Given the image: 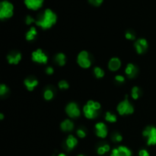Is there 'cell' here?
<instances>
[{
  "instance_id": "obj_1",
  "label": "cell",
  "mask_w": 156,
  "mask_h": 156,
  "mask_svg": "<svg viewBox=\"0 0 156 156\" xmlns=\"http://www.w3.org/2000/svg\"><path fill=\"white\" fill-rule=\"evenodd\" d=\"M57 15L50 9H46L39 18L35 21V24L43 29H48L52 28L57 23Z\"/></svg>"
},
{
  "instance_id": "obj_2",
  "label": "cell",
  "mask_w": 156,
  "mask_h": 156,
  "mask_svg": "<svg viewBox=\"0 0 156 156\" xmlns=\"http://www.w3.org/2000/svg\"><path fill=\"white\" fill-rule=\"evenodd\" d=\"M101 109V104L97 101H88L87 104L83 107L85 116L88 119H94L98 116V110Z\"/></svg>"
},
{
  "instance_id": "obj_3",
  "label": "cell",
  "mask_w": 156,
  "mask_h": 156,
  "mask_svg": "<svg viewBox=\"0 0 156 156\" xmlns=\"http://www.w3.org/2000/svg\"><path fill=\"white\" fill-rule=\"evenodd\" d=\"M14 14V5L7 0L2 1L0 3V18L8 19Z\"/></svg>"
},
{
  "instance_id": "obj_4",
  "label": "cell",
  "mask_w": 156,
  "mask_h": 156,
  "mask_svg": "<svg viewBox=\"0 0 156 156\" xmlns=\"http://www.w3.org/2000/svg\"><path fill=\"white\" fill-rule=\"evenodd\" d=\"M117 112L120 115H128L132 114L134 111V108L132 105L130 103L128 100V96L126 95L124 101H121L117 107Z\"/></svg>"
},
{
  "instance_id": "obj_5",
  "label": "cell",
  "mask_w": 156,
  "mask_h": 156,
  "mask_svg": "<svg viewBox=\"0 0 156 156\" xmlns=\"http://www.w3.org/2000/svg\"><path fill=\"white\" fill-rule=\"evenodd\" d=\"M142 135L144 137H147L148 146H155V145H156V127H146V129L142 132Z\"/></svg>"
},
{
  "instance_id": "obj_6",
  "label": "cell",
  "mask_w": 156,
  "mask_h": 156,
  "mask_svg": "<svg viewBox=\"0 0 156 156\" xmlns=\"http://www.w3.org/2000/svg\"><path fill=\"white\" fill-rule=\"evenodd\" d=\"M77 63L82 68L84 69H88L91 66V62L89 59V55L87 51L80 52L77 57Z\"/></svg>"
},
{
  "instance_id": "obj_7",
  "label": "cell",
  "mask_w": 156,
  "mask_h": 156,
  "mask_svg": "<svg viewBox=\"0 0 156 156\" xmlns=\"http://www.w3.org/2000/svg\"><path fill=\"white\" fill-rule=\"evenodd\" d=\"M32 60L38 63L46 64L48 61V57L42 51L41 49H38L32 53Z\"/></svg>"
},
{
  "instance_id": "obj_8",
  "label": "cell",
  "mask_w": 156,
  "mask_h": 156,
  "mask_svg": "<svg viewBox=\"0 0 156 156\" xmlns=\"http://www.w3.org/2000/svg\"><path fill=\"white\" fill-rule=\"evenodd\" d=\"M65 112L68 114L69 117L71 118H76V117L80 116V110H79V107L77 104L76 103H69L65 107Z\"/></svg>"
},
{
  "instance_id": "obj_9",
  "label": "cell",
  "mask_w": 156,
  "mask_h": 156,
  "mask_svg": "<svg viewBox=\"0 0 156 156\" xmlns=\"http://www.w3.org/2000/svg\"><path fill=\"white\" fill-rule=\"evenodd\" d=\"M110 156H132V152L126 146H120L113 149Z\"/></svg>"
},
{
  "instance_id": "obj_10",
  "label": "cell",
  "mask_w": 156,
  "mask_h": 156,
  "mask_svg": "<svg viewBox=\"0 0 156 156\" xmlns=\"http://www.w3.org/2000/svg\"><path fill=\"white\" fill-rule=\"evenodd\" d=\"M44 0H24L26 7L31 10L36 11L43 6Z\"/></svg>"
},
{
  "instance_id": "obj_11",
  "label": "cell",
  "mask_w": 156,
  "mask_h": 156,
  "mask_svg": "<svg viewBox=\"0 0 156 156\" xmlns=\"http://www.w3.org/2000/svg\"><path fill=\"white\" fill-rule=\"evenodd\" d=\"M135 50L139 54H142L147 50L148 49V42L144 38L139 39L137 41L134 43Z\"/></svg>"
},
{
  "instance_id": "obj_12",
  "label": "cell",
  "mask_w": 156,
  "mask_h": 156,
  "mask_svg": "<svg viewBox=\"0 0 156 156\" xmlns=\"http://www.w3.org/2000/svg\"><path fill=\"white\" fill-rule=\"evenodd\" d=\"M96 130V135L98 137L104 139L107 135V128L104 123H98L95 125Z\"/></svg>"
},
{
  "instance_id": "obj_13",
  "label": "cell",
  "mask_w": 156,
  "mask_h": 156,
  "mask_svg": "<svg viewBox=\"0 0 156 156\" xmlns=\"http://www.w3.org/2000/svg\"><path fill=\"white\" fill-rule=\"evenodd\" d=\"M125 73L130 79H134L138 74V68L132 63H129L125 69Z\"/></svg>"
},
{
  "instance_id": "obj_14",
  "label": "cell",
  "mask_w": 156,
  "mask_h": 156,
  "mask_svg": "<svg viewBox=\"0 0 156 156\" xmlns=\"http://www.w3.org/2000/svg\"><path fill=\"white\" fill-rule=\"evenodd\" d=\"M120 66H121V61L117 57H113V58L110 59V60L108 63V68L112 72L117 71L120 69Z\"/></svg>"
},
{
  "instance_id": "obj_15",
  "label": "cell",
  "mask_w": 156,
  "mask_h": 156,
  "mask_svg": "<svg viewBox=\"0 0 156 156\" xmlns=\"http://www.w3.org/2000/svg\"><path fill=\"white\" fill-rule=\"evenodd\" d=\"M7 60L9 63L10 64H15L17 65L21 60V54L20 53H12V54H9L7 56Z\"/></svg>"
},
{
  "instance_id": "obj_16",
  "label": "cell",
  "mask_w": 156,
  "mask_h": 156,
  "mask_svg": "<svg viewBox=\"0 0 156 156\" xmlns=\"http://www.w3.org/2000/svg\"><path fill=\"white\" fill-rule=\"evenodd\" d=\"M65 144H66L67 151L69 152L76 147V145L78 144V140L76 139V138L74 137L72 135H69V136H68V138H67Z\"/></svg>"
},
{
  "instance_id": "obj_17",
  "label": "cell",
  "mask_w": 156,
  "mask_h": 156,
  "mask_svg": "<svg viewBox=\"0 0 156 156\" xmlns=\"http://www.w3.org/2000/svg\"><path fill=\"white\" fill-rule=\"evenodd\" d=\"M24 85L26 86L28 91H31L35 89V88L38 85V81L37 79H26L24 82Z\"/></svg>"
},
{
  "instance_id": "obj_18",
  "label": "cell",
  "mask_w": 156,
  "mask_h": 156,
  "mask_svg": "<svg viewBox=\"0 0 156 156\" xmlns=\"http://www.w3.org/2000/svg\"><path fill=\"white\" fill-rule=\"evenodd\" d=\"M60 127H61V130L64 132H69V131H72L73 130L74 124L71 120H65L61 124Z\"/></svg>"
},
{
  "instance_id": "obj_19",
  "label": "cell",
  "mask_w": 156,
  "mask_h": 156,
  "mask_svg": "<svg viewBox=\"0 0 156 156\" xmlns=\"http://www.w3.org/2000/svg\"><path fill=\"white\" fill-rule=\"evenodd\" d=\"M37 33L38 32H37L36 28H35V27H31L29 31L26 34V40H29V41L33 40L35 38V36L37 35Z\"/></svg>"
},
{
  "instance_id": "obj_20",
  "label": "cell",
  "mask_w": 156,
  "mask_h": 156,
  "mask_svg": "<svg viewBox=\"0 0 156 156\" xmlns=\"http://www.w3.org/2000/svg\"><path fill=\"white\" fill-rule=\"evenodd\" d=\"M65 56L63 53H58L55 57V61L59 65L63 66L65 64Z\"/></svg>"
},
{
  "instance_id": "obj_21",
  "label": "cell",
  "mask_w": 156,
  "mask_h": 156,
  "mask_svg": "<svg viewBox=\"0 0 156 156\" xmlns=\"http://www.w3.org/2000/svg\"><path fill=\"white\" fill-rule=\"evenodd\" d=\"M94 76H96V78L101 79V78L104 77V72L100 67H95L94 69Z\"/></svg>"
},
{
  "instance_id": "obj_22",
  "label": "cell",
  "mask_w": 156,
  "mask_h": 156,
  "mask_svg": "<svg viewBox=\"0 0 156 156\" xmlns=\"http://www.w3.org/2000/svg\"><path fill=\"white\" fill-rule=\"evenodd\" d=\"M105 120L110 123H115L117 121V117L110 112H107L106 115H105Z\"/></svg>"
},
{
  "instance_id": "obj_23",
  "label": "cell",
  "mask_w": 156,
  "mask_h": 156,
  "mask_svg": "<svg viewBox=\"0 0 156 156\" xmlns=\"http://www.w3.org/2000/svg\"><path fill=\"white\" fill-rule=\"evenodd\" d=\"M53 91L51 89H46L43 92V97H44L45 100L46 101H50L53 98Z\"/></svg>"
},
{
  "instance_id": "obj_24",
  "label": "cell",
  "mask_w": 156,
  "mask_h": 156,
  "mask_svg": "<svg viewBox=\"0 0 156 156\" xmlns=\"http://www.w3.org/2000/svg\"><path fill=\"white\" fill-rule=\"evenodd\" d=\"M139 92H140V91H139V88L136 87V86L132 88V91H131V94H132V97L134 100H136L139 98Z\"/></svg>"
},
{
  "instance_id": "obj_25",
  "label": "cell",
  "mask_w": 156,
  "mask_h": 156,
  "mask_svg": "<svg viewBox=\"0 0 156 156\" xmlns=\"http://www.w3.org/2000/svg\"><path fill=\"white\" fill-rule=\"evenodd\" d=\"M125 37L127 39L130 40H133L135 39V33L132 30H128V31H126V35Z\"/></svg>"
},
{
  "instance_id": "obj_26",
  "label": "cell",
  "mask_w": 156,
  "mask_h": 156,
  "mask_svg": "<svg viewBox=\"0 0 156 156\" xmlns=\"http://www.w3.org/2000/svg\"><path fill=\"white\" fill-rule=\"evenodd\" d=\"M58 85L60 89H67V88H69V84H68V82L65 80L60 81V82H59Z\"/></svg>"
},
{
  "instance_id": "obj_27",
  "label": "cell",
  "mask_w": 156,
  "mask_h": 156,
  "mask_svg": "<svg viewBox=\"0 0 156 156\" xmlns=\"http://www.w3.org/2000/svg\"><path fill=\"white\" fill-rule=\"evenodd\" d=\"M91 5H94L95 7H98L101 4L103 3L104 0H88Z\"/></svg>"
},
{
  "instance_id": "obj_28",
  "label": "cell",
  "mask_w": 156,
  "mask_h": 156,
  "mask_svg": "<svg viewBox=\"0 0 156 156\" xmlns=\"http://www.w3.org/2000/svg\"><path fill=\"white\" fill-rule=\"evenodd\" d=\"M112 140L115 142H120L123 140V136L119 133H114L112 136Z\"/></svg>"
},
{
  "instance_id": "obj_29",
  "label": "cell",
  "mask_w": 156,
  "mask_h": 156,
  "mask_svg": "<svg viewBox=\"0 0 156 156\" xmlns=\"http://www.w3.org/2000/svg\"><path fill=\"white\" fill-rule=\"evenodd\" d=\"M8 91H9V89H8L7 86L4 84L1 85V86H0V95L1 96H3L4 94L8 92Z\"/></svg>"
},
{
  "instance_id": "obj_30",
  "label": "cell",
  "mask_w": 156,
  "mask_h": 156,
  "mask_svg": "<svg viewBox=\"0 0 156 156\" xmlns=\"http://www.w3.org/2000/svg\"><path fill=\"white\" fill-rule=\"evenodd\" d=\"M35 21H35V19H34V18H32L31 16H30V15H28L25 18L26 24H28V25H29V24H33V23H35Z\"/></svg>"
},
{
  "instance_id": "obj_31",
  "label": "cell",
  "mask_w": 156,
  "mask_h": 156,
  "mask_svg": "<svg viewBox=\"0 0 156 156\" xmlns=\"http://www.w3.org/2000/svg\"><path fill=\"white\" fill-rule=\"evenodd\" d=\"M77 135L79 138H85V137L86 133H85V132L83 130H82V129H79V130H77Z\"/></svg>"
},
{
  "instance_id": "obj_32",
  "label": "cell",
  "mask_w": 156,
  "mask_h": 156,
  "mask_svg": "<svg viewBox=\"0 0 156 156\" xmlns=\"http://www.w3.org/2000/svg\"><path fill=\"white\" fill-rule=\"evenodd\" d=\"M97 152H98V154L99 155H104L106 152V151H105L104 148V146H100V147H98V151H97Z\"/></svg>"
},
{
  "instance_id": "obj_33",
  "label": "cell",
  "mask_w": 156,
  "mask_h": 156,
  "mask_svg": "<svg viewBox=\"0 0 156 156\" xmlns=\"http://www.w3.org/2000/svg\"><path fill=\"white\" fill-rule=\"evenodd\" d=\"M115 80L117 81V82L118 83H123V82H124V81H125V79H124V76H120V75H118V76H115Z\"/></svg>"
},
{
  "instance_id": "obj_34",
  "label": "cell",
  "mask_w": 156,
  "mask_h": 156,
  "mask_svg": "<svg viewBox=\"0 0 156 156\" xmlns=\"http://www.w3.org/2000/svg\"><path fill=\"white\" fill-rule=\"evenodd\" d=\"M139 156H150V155H149V152H148L147 150H146V149H142V150H140V151L139 152Z\"/></svg>"
},
{
  "instance_id": "obj_35",
  "label": "cell",
  "mask_w": 156,
  "mask_h": 156,
  "mask_svg": "<svg viewBox=\"0 0 156 156\" xmlns=\"http://www.w3.org/2000/svg\"><path fill=\"white\" fill-rule=\"evenodd\" d=\"M53 72H54V70H53V67L48 66L46 69V73L47 74V75H52V74L53 73Z\"/></svg>"
},
{
  "instance_id": "obj_36",
  "label": "cell",
  "mask_w": 156,
  "mask_h": 156,
  "mask_svg": "<svg viewBox=\"0 0 156 156\" xmlns=\"http://www.w3.org/2000/svg\"><path fill=\"white\" fill-rule=\"evenodd\" d=\"M4 119V115L2 114V113H1L0 114V120H3Z\"/></svg>"
},
{
  "instance_id": "obj_37",
  "label": "cell",
  "mask_w": 156,
  "mask_h": 156,
  "mask_svg": "<svg viewBox=\"0 0 156 156\" xmlns=\"http://www.w3.org/2000/svg\"><path fill=\"white\" fill-rule=\"evenodd\" d=\"M58 156H67L65 153H60V154L58 155Z\"/></svg>"
},
{
  "instance_id": "obj_38",
  "label": "cell",
  "mask_w": 156,
  "mask_h": 156,
  "mask_svg": "<svg viewBox=\"0 0 156 156\" xmlns=\"http://www.w3.org/2000/svg\"><path fill=\"white\" fill-rule=\"evenodd\" d=\"M78 156H85V155H79Z\"/></svg>"
}]
</instances>
